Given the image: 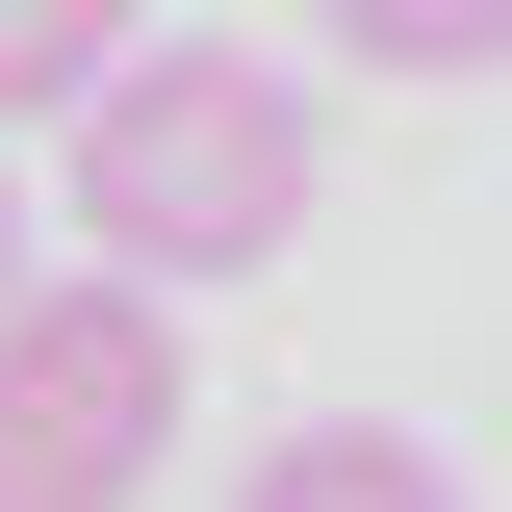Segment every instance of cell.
I'll use <instances>...</instances> for the list:
<instances>
[{
  "instance_id": "2",
  "label": "cell",
  "mask_w": 512,
  "mask_h": 512,
  "mask_svg": "<svg viewBox=\"0 0 512 512\" xmlns=\"http://www.w3.org/2000/svg\"><path fill=\"white\" fill-rule=\"evenodd\" d=\"M180 461V333H154V282H26L0 308V512H128Z\"/></svg>"
},
{
  "instance_id": "4",
  "label": "cell",
  "mask_w": 512,
  "mask_h": 512,
  "mask_svg": "<svg viewBox=\"0 0 512 512\" xmlns=\"http://www.w3.org/2000/svg\"><path fill=\"white\" fill-rule=\"evenodd\" d=\"M128 52H154L128 0H0V128H77V103H103Z\"/></svg>"
},
{
  "instance_id": "1",
  "label": "cell",
  "mask_w": 512,
  "mask_h": 512,
  "mask_svg": "<svg viewBox=\"0 0 512 512\" xmlns=\"http://www.w3.org/2000/svg\"><path fill=\"white\" fill-rule=\"evenodd\" d=\"M52 205L128 256V282H256V256L333 205V128H308V77H282V52H205V26H154V52L77 103Z\"/></svg>"
},
{
  "instance_id": "3",
  "label": "cell",
  "mask_w": 512,
  "mask_h": 512,
  "mask_svg": "<svg viewBox=\"0 0 512 512\" xmlns=\"http://www.w3.org/2000/svg\"><path fill=\"white\" fill-rule=\"evenodd\" d=\"M231 512H461V487H436V436L308 410V436H256V461H231Z\"/></svg>"
},
{
  "instance_id": "6",
  "label": "cell",
  "mask_w": 512,
  "mask_h": 512,
  "mask_svg": "<svg viewBox=\"0 0 512 512\" xmlns=\"http://www.w3.org/2000/svg\"><path fill=\"white\" fill-rule=\"evenodd\" d=\"M0 308H26V180H0Z\"/></svg>"
},
{
  "instance_id": "5",
  "label": "cell",
  "mask_w": 512,
  "mask_h": 512,
  "mask_svg": "<svg viewBox=\"0 0 512 512\" xmlns=\"http://www.w3.org/2000/svg\"><path fill=\"white\" fill-rule=\"evenodd\" d=\"M359 77H512V0H333Z\"/></svg>"
}]
</instances>
